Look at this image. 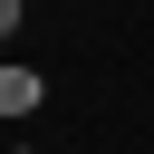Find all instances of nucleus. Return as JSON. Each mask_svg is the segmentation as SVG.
<instances>
[{"instance_id":"nucleus-2","label":"nucleus","mask_w":154,"mask_h":154,"mask_svg":"<svg viewBox=\"0 0 154 154\" xmlns=\"http://www.w3.org/2000/svg\"><path fill=\"white\" fill-rule=\"evenodd\" d=\"M19 19H29V10H19V0H0V38H19Z\"/></svg>"},{"instance_id":"nucleus-1","label":"nucleus","mask_w":154,"mask_h":154,"mask_svg":"<svg viewBox=\"0 0 154 154\" xmlns=\"http://www.w3.org/2000/svg\"><path fill=\"white\" fill-rule=\"evenodd\" d=\"M38 106H48V77L38 67H0V125L10 116H38Z\"/></svg>"}]
</instances>
